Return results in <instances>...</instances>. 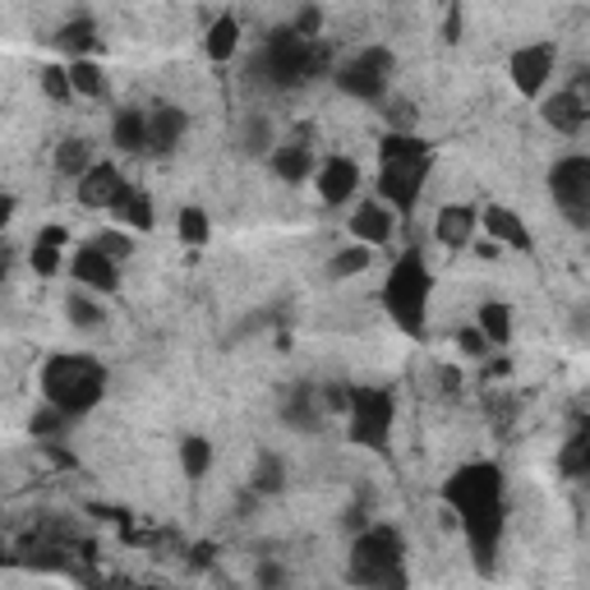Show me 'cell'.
<instances>
[{
    "label": "cell",
    "instance_id": "6da1fadb",
    "mask_svg": "<svg viewBox=\"0 0 590 590\" xmlns=\"http://www.w3.org/2000/svg\"><path fill=\"white\" fill-rule=\"evenodd\" d=\"M443 503L457 513L475 563L489 568L494 553H498V540H503V526H508L503 470L494 462H466L462 470H453V480L443 485Z\"/></svg>",
    "mask_w": 590,
    "mask_h": 590
},
{
    "label": "cell",
    "instance_id": "7a4b0ae2",
    "mask_svg": "<svg viewBox=\"0 0 590 590\" xmlns=\"http://www.w3.org/2000/svg\"><path fill=\"white\" fill-rule=\"evenodd\" d=\"M263 89L272 93H291V89H304V83H314L323 74H332V42L323 38H300L296 28H272L263 38L255 65H249Z\"/></svg>",
    "mask_w": 590,
    "mask_h": 590
},
{
    "label": "cell",
    "instance_id": "3957f363",
    "mask_svg": "<svg viewBox=\"0 0 590 590\" xmlns=\"http://www.w3.org/2000/svg\"><path fill=\"white\" fill-rule=\"evenodd\" d=\"M106 383H111L106 364L83 351H61L42 364V397L70 420L93 415V406H102L106 397Z\"/></svg>",
    "mask_w": 590,
    "mask_h": 590
},
{
    "label": "cell",
    "instance_id": "277c9868",
    "mask_svg": "<svg viewBox=\"0 0 590 590\" xmlns=\"http://www.w3.org/2000/svg\"><path fill=\"white\" fill-rule=\"evenodd\" d=\"M429 296H434V277L429 263L420 249H406V255L387 268V282H383V309L387 319L397 323L406 337H425L429 328Z\"/></svg>",
    "mask_w": 590,
    "mask_h": 590
},
{
    "label": "cell",
    "instance_id": "5b68a950",
    "mask_svg": "<svg viewBox=\"0 0 590 590\" xmlns=\"http://www.w3.org/2000/svg\"><path fill=\"white\" fill-rule=\"evenodd\" d=\"M346 577L355 586H392L402 590L406 586V545H402V530L397 526H383V521H364L351 540V568Z\"/></svg>",
    "mask_w": 590,
    "mask_h": 590
},
{
    "label": "cell",
    "instance_id": "8992f818",
    "mask_svg": "<svg viewBox=\"0 0 590 590\" xmlns=\"http://www.w3.org/2000/svg\"><path fill=\"white\" fill-rule=\"evenodd\" d=\"M392 420H397V397H392L387 387H351L346 434H351L355 447L387 453V443H392Z\"/></svg>",
    "mask_w": 590,
    "mask_h": 590
},
{
    "label": "cell",
    "instance_id": "52a82bcc",
    "mask_svg": "<svg viewBox=\"0 0 590 590\" xmlns=\"http://www.w3.org/2000/svg\"><path fill=\"white\" fill-rule=\"evenodd\" d=\"M392 70H397V61H392L387 46H364L355 51L351 61H342L332 70V83L342 89L346 97L364 102V106H379L387 97V83H392Z\"/></svg>",
    "mask_w": 590,
    "mask_h": 590
},
{
    "label": "cell",
    "instance_id": "ba28073f",
    "mask_svg": "<svg viewBox=\"0 0 590 590\" xmlns=\"http://www.w3.org/2000/svg\"><path fill=\"white\" fill-rule=\"evenodd\" d=\"M549 194L553 204L563 208V217L572 221L577 231L590 227V157L572 153V157H558L553 172H549Z\"/></svg>",
    "mask_w": 590,
    "mask_h": 590
},
{
    "label": "cell",
    "instance_id": "9c48e42d",
    "mask_svg": "<svg viewBox=\"0 0 590 590\" xmlns=\"http://www.w3.org/2000/svg\"><path fill=\"white\" fill-rule=\"evenodd\" d=\"M434 172V153H420V157H406V162H383L379 166V199L392 208V213H415L420 194H425V180Z\"/></svg>",
    "mask_w": 590,
    "mask_h": 590
},
{
    "label": "cell",
    "instance_id": "30bf717a",
    "mask_svg": "<svg viewBox=\"0 0 590 590\" xmlns=\"http://www.w3.org/2000/svg\"><path fill=\"white\" fill-rule=\"evenodd\" d=\"M553 70H558L553 42H526L508 55V79L521 97H545V89L553 83Z\"/></svg>",
    "mask_w": 590,
    "mask_h": 590
},
{
    "label": "cell",
    "instance_id": "8fae6325",
    "mask_svg": "<svg viewBox=\"0 0 590 590\" xmlns=\"http://www.w3.org/2000/svg\"><path fill=\"white\" fill-rule=\"evenodd\" d=\"M70 277L79 287H89V291H97V296H111L121 287V263L116 259H106L102 249L89 240V245H79L74 249V259H70Z\"/></svg>",
    "mask_w": 590,
    "mask_h": 590
},
{
    "label": "cell",
    "instance_id": "7c38bea8",
    "mask_svg": "<svg viewBox=\"0 0 590 590\" xmlns=\"http://www.w3.org/2000/svg\"><path fill=\"white\" fill-rule=\"evenodd\" d=\"M540 116H545V125L553 134L577 138L586 130V121H590V102H586V93L577 89V83H568V89H558L553 97L540 102Z\"/></svg>",
    "mask_w": 590,
    "mask_h": 590
},
{
    "label": "cell",
    "instance_id": "4fadbf2b",
    "mask_svg": "<svg viewBox=\"0 0 590 590\" xmlns=\"http://www.w3.org/2000/svg\"><path fill=\"white\" fill-rule=\"evenodd\" d=\"M282 425L296 429V434H319L328 425V411H323V397H319V387H309V383H296L287 397H282Z\"/></svg>",
    "mask_w": 590,
    "mask_h": 590
},
{
    "label": "cell",
    "instance_id": "5bb4252c",
    "mask_svg": "<svg viewBox=\"0 0 590 590\" xmlns=\"http://www.w3.org/2000/svg\"><path fill=\"white\" fill-rule=\"evenodd\" d=\"M314 189H319V199H323L328 208L355 199V189H360V166H355L351 157H328V162H319V166H314Z\"/></svg>",
    "mask_w": 590,
    "mask_h": 590
},
{
    "label": "cell",
    "instance_id": "9a60e30c",
    "mask_svg": "<svg viewBox=\"0 0 590 590\" xmlns=\"http://www.w3.org/2000/svg\"><path fill=\"white\" fill-rule=\"evenodd\" d=\"M185 111L180 106H172V102H162V106H153L148 111V144H144V153H153V157H172L176 153V144L185 138Z\"/></svg>",
    "mask_w": 590,
    "mask_h": 590
},
{
    "label": "cell",
    "instance_id": "2e32d148",
    "mask_svg": "<svg viewBox=\"0 0 590 590\" xmlns=\"http://www.w3.org/2000/svg\"><path fill=\"white\" fill-rule=\"evenodd\" d=\"M475 227H480V213L470 204H443L434 217V240L443 249H466L475 240Z\"/></svg>",
    "mask_w": 590,
    "mask_h": 590
},
{
    "label": "cell",
    "instance_id": "e0dca14e",
    "mask_svg": "<svg viewBox=\"0 0 590 590\" xmlns=\"http://www.w3.org/2000/svg\"><path fill=\"white\" fill-rule=\"evenodd\" d=\"M480 227L489 231V240H498V245L517 249V255H530V249H536V240H530V231H526L521 213L503 208V204H489V208H480Z\"/></svg>",
    "mask_w": 590,
    "mask_h": 590
},
{
    "label": "cell",
    "instance_id": "ac0fdd59",
    "mask_svg": "<svg viewBox=\"0 0 590 590\" xmlns=\"http://www.w3.org/2000/svg\"><path fill=\"white\" fill-rule=\"evenodd\" d=\"M351 236L360 245H370V249H383L392 236H397V213H392L387 204H360L351 213Z\"/></svg>",
    "mask_w": 590,
    "mask_h": 590
},
{
    "label": "cell",
    "instance_id": "d6986e66",
    "mask_svg": "<svg viewBox=\"0 0 590 590\" xmlns=\"http://www.w3.org/2000/svg\"><path fill=\"white\" fill-rule=\"evenodd\" d=\"M121 166H111V162H93L89 172H83L79 180H74V194H79V204L83 208H102L106 213V204H111V194L121 189Z\"/></svg>",
    "mask_w": 590,
    "mask_h": 590
},
{
    "label": "cell",
    "instance_id": "ffe728a7",
    "mask_svg": "<svg viewBox=\"0 0 590 590\" xmlns=\"http://www.w3.org/2000/svg\"><path fill=\"white\" fill-rule=\"evenodd\" d=\"M106 213H116L125 227H134V231H153V221H157V208H153V199L144 189H134V185H125L121 180V189L111 194V204H106Z\"/></svg>",
    "mask_w": 590,
    "mask_h": 590
},
{
    "label": "cell",
    "instance_id": "44dd1931",
    "mask_svg": "<svg viewBox=\"0 0 590 590\" xmlns=\"http://www.w3.org/2000/svg\"><path fill=\"white\" fill-rule=\"evenodd\" d=\"M268 162H272V176L282 180V185H304L309 176H314V153H309V144H282V148H272L268 153Z\"/></svg>",
    "mask_w": 590,
    "mask_h": 590
},
{
    "label": "cell",
    "instance_id": "7402d4cb",
    "mask_svg": "<svg viewBox=\"0 0 590 590\" xmlns=\"http://www.w3.org/2000/svg\"><path fill=\"white\" fill-rule=\"evenodd\" d=\"M65 245H70V231H65V227H42L38 240H33V255H28L33 272H38V277H55V272H61Z\"/></svg>",
    "mask_w": 590,
    "mask_h": 590
},
{
    "label": "cell",
    "instance_id": "603a6c76",
    "mask_svg": "<svg viewBox=\"0 0 590 590\" xmlns=\"http://www.w3.org/2000/svg\"><path fill=\"white\" fill-rule=\"evenodd\" d=\"M287 489V462L272 453V447H263V453L255 457V466H249V494L259 498H272Z\"/></svg>",
    "mask_w": 590,
    "mask_h": 590
},
{
    "label": "cell",
    "instance_id": "cb8c5ba5",
    "mask_svg": "<svg viewBox=\"0 0 590 590\" xmlns=\"http://www.w3.org/2000/svg\"><path fill=\"white\" fill-rule=\"evenodd\" d=\"M236 46H240V19H236V14H217V19L208 23V38H204L208 61L227 65L231 55H236Z\"/></svg>",
    "mask_w": 590,
    "mask_h": 590
},
{
    "label": "cell",
    "instance_id": "d4e9b609",
    "mask_svg": "<svg viewBox=\"0 0 590 590\" xmlns=\"http://www.w3.org/2000/svg\"><path fill=\"white\" fill-rule=\"evenodd\" d=\"M111 144H116L121 153H144L148 111H116V121H111Z\"/></svg>",
    "mask_w": 590,
    "mask_h": 590
},
{
    "label": "cell",
    "instance_id": "484cf974",
    "mask_svg": "<svg viewBox=\"0 0 590 590\" xmlns=\"http://www.w3.org/2000/svg\"><path fill=\"white\" fill-rule=\"evenodd\" d=\"M55 51H65L70 61L97 51V23H93L89 14H79V19H70V23H61V33H55Z\"/></svg>",
    "mask_w": 590,
    "mask_h": 590
},
{
    "label": "cell",
    "instance_id": "4316f807",
    "mask_svg": "<svg viewBox=\"0 0 590 590\" xmlns=\"http://www.w3.org/2000/svg\"><path fill=\"white\" fill-rule=\"evenodd\" d=\"M475 328L489 337V346H508L513 342V304L485 300L480 309H475Z\"/></svg>",
    "mask_w": 590,
    "mask_h": 590
},
{
    "label": "cell",
    "instance_id": "83f0119b",
    "mask_svg": "<svg viewBox=\"0 0 590 590\" xmlns=\"http://www.w3.org/2000/svg\"><path fill=\"white\" fill-rule=\"evenodd\" d=\"M89 166H93V144H89V138H61V144H55V172H61L65 180H79Z\"/></svg>",
    "mask_w": 590,
    "mask_h": 590
},
{
    "label": "cell",
    "instance_id": "f1b7e54d",
    "mask_svg": "<svg viewBox=\"0 0 590 590\" xmlns=\"http://www.w3.org/2000/svg\"><path fill=\"white\" fill-rule=\"evenodd\" d=\"M420 153H434V148H429V138H420L415 130H387L379 144V162H406Z\"/></svg>",
    "mask_w": 590,
    "mask_h": 590
},
{
    "label": "cell",
    "instance_id": "f546056e",
    "mask_svg": "<svg viewBox=\"0 0 590 590\" xmlns=\"http://www.w3.org/2000/svg\"><path fill=\"white\" fill-rule=\"evenodd\" d=\"M370 263H374V249L355 240V245H346V249H337V255H332V263H328V277H332V282H346V277L370 272Z\"/></svg>",
    "mask_w": 590,
    "mask_h": 590
},
{
    "label": "cell",
    "instance_id": "4dcf8cb0",
    "mask_svg": "<svg viewBox=\"0 0 590 590\" xmlns=\"http://www.w3.org/2000/svg\"><path fill=\"white\" fill-rule=\"evenodd\" d=\"M277 144H272V121L263 116V111H249L245 116V125H240V153L245 157H263V153H272Z\"/></svg>",
    "mask_w": 590,
    "mask_h": 590
},
{
    "label": "cell",
    "instance_id": "1f68e13d",
    "mask_svg": "<svg viewBox=\"0 0 590 590\" xmlns=\"http://www.w3.org/2000/svg\"><path fill=\"white\" fill-rule=\"evenodd\" d=\"M65 74H70V89H74V97H102V93H106L102 65H93L89 55H79V61H70V65H65Z\"/></svg>",
    "mask_w": 590,
    "mask_h": 590
},
{
    "label": "cell",
    "instance_id": "d6a6232c",
    "mask_svg": "<svg viewBox=\"0 0 590 590\" xmlns=\"http://www.w3.org/2000/svg\"><path fill=\"white\" fill-rule=\"evenodd\" d=\"M180 466H185L189 480H204L208 466H213V443H208V438H199V434L180 438Z\"/></svg>",
    "mask_w": 590,
    "mask_h": 590
},
{
    "label": "cell",
    "instance_id": "836d02e7",
    "mask_svg": "<svg viewBox=\"0 0 590 590\" xmlns=\"http://www.w3.org/2000/svg\"><path fill=\"white\" fill-rule=\"evenodd\" d=\"M176 236H180V245H194V249H199V245H208V236H213V227H208V213L204 208H180L176 213Z\"/></svg>",
    "mask_w": 590,
    "mask_h": 590
},
{
    "label": "cell",
    "instance_id": "e575fe53",
    "mask_svg": "<svg viewBox=\"0 0 590 590\" xmlns=\"http://www.w3.org/2000/svg\"><path fill=\"white\" fill-rule=\"evenodd\" d=\"M558 470L572 475V480H581V475L590 470V438H586V429H577V434L563 443V453H558Z\"/></svg>",
    "mask_w": 590,
    "mask_h": 590
},
{
    "label": "cell",
    "instance_id": "d590c367",
    "mask_svg": "<svg viewBox=\"0 0 590 590\" xmlns=\"http://www.w3.org/2000/svg\"><path fill=\"white\" fill-rule=\"evenodd\" d=\"M65 319L74 323V328H97L106 314H102V304L93 300V296H65Z\"/></svg>",
    "mask_w": 590,
    "mask_h": 590
},
{
    "label": "cell",
    "instance_id": "8d00e7d4",
    "mask_svg": "<svg viewBox=\"0 0 590 590\" xmlns=\"http://www.w3.org/2000/svg\"><path fill=\"white\" fill-rule=\"evenodd\" d=\"M65 425H70V415H65V411H55L51 402H46V406H38V415L28 420V429H33V438H38V443L55 438V434H61Z\"/></svg>",
    "mask_w": 590,
    "mask_h": 590
},
{
    "label": "cell",
    "instance_id": "74e56055",
    "mask_svg": "<svg viewBox=\"0 0 590 590\" xmlns=\"http://www.w3.org/2000/svg\"><path fill=\"white\" fill-rule=\"evenodd\" d=\"M42 93L51 97V102H74V89H70V74L61 70V65H42Z\"/></svg>",
    "mask_w": 590,
    "mask_h": 590
},
{
    "label": "cell",
    "instance_id": "f35d334b",
    "mask_svg": "<svg viewBox=\"0 0 590 590\" xmlns=\"http://www.w3.org/2000/svg\"><path fill=\"white\" fill-rule=\"evenodd\" d=\"M93 245L102 249V255H106V259H116V263L134 255V240H130L125 231H111V227H106V231H97V236H93Z\"/></svg>",
    "mask_w": 590,
    "mask_h": 590
},
{
    "label": "cell",
    "instance_id": "ab89813d",
    "mask_svg": "<svg viewBox=\"0 0 590 590\" xmlns=\"http://www.w3.org/2000/svg\"><path fill=\"white\" fill-rule=\"evenodd\" d=\"M457 346H462V355H470V360H489V337L475 328V323H466V328H457Z\"/></svg>",
    "mask_w": 590,
    "mask_h": 590
},
{
    "label": "cell",
    "instance_id": "60d3db41",
    "mask_svg": "<svg viewBox=\"0 0 590 590\" xmlns=\"http://www.w3.org/2000/svg\"><path fill=\"white\" fill-rule=\"evenodd\" d=\"M319 397H323V411L328 415H346V406H351V383H328Z\"/></svg>",
    "mask_w": 590,
    "mask_h": 590
},
{
    "label": "cell",
    "instance_id": "b9f144b4",
    "mask_svg": "<svg viewBox=\"0 0 590 590\" xmlns=\"http://www.w3.org/2000/svg\"><path fill=\"white\" fill-rule=\"evenodd\" d=\"M291 28L300 38H319V28H323V14H319V6H304L296 19H291Z\"/></svg>",
    "mask_w": 590,
    "mask_h": 590
},
{
    "label": "cell",
    "instance_id": "7bdbcfd3",
    "mask_svg": "<svg viewBox=\"0 0 590 590\" xmlns=\"http://www.w3.org/2000/svg\"><path fill=\"white\" fill-rule=\"evenodd\" d=\"M387 121H392V130H411L415 125V102H392Z\"/></svg>",
    "mask_w": 590,
    "mask_h": 590
},
{
    "label": "cell",
    "instance_id": "ee69618b",
    "mask_svg": "<svg viewBox=\"0 0 590 590\" xmlns=\"http://www.w3.org/2000/svg\"><path fill=\"white\" fill-rule=\"evenodd\" d=\"M443 42H462V6L447 10V23H443Z\"/></svg>",
    "mask_w": 590,
    "mask_h": 590
},
{
    "label": "cell",
    "instance_id": "f6af8a7d",
    "mask_svg": "<svg viewBox=\"0 0 590 590\" xmlns=\"http://www.w3.org/2000/svg\"><path fill=\"white\" fill-rule=\"evenodd\" d=\"M255 577H259V586H282V581H287V572L277 568V563H259V572H255Z\"/></svg>",
    "mask_w": 590,
    "mask_h": 590
},
{
    "label": "cell",
    "instance_id": "bcb514c9",
    "mask_svg": "<svg viewBox=\"0 0 590 590\" xmlns=\"http://www.w3.org/2000/svg\"><path fill=\"white\" fill-rule=\"evenodd\" d=\"M10 268H14V245H10V240H0V282L10 277Z\"/></svg>",
    "mask_w": 590,
    "mask_h": 590
},
{
    "label": "cell",
    "instance_id": "7dc6e473",
    "mask_svg": "<svg viewBox=\"0 0 590 590\" xmlns=\"http://www.w3.org/2000/svg\"><path fill=\"white\" fill-rule=\"evenodd\" d=\"M438 387H443V392H457V387H462V374L443 364V370H438Z\"/></svg>",
    "mask_w": 590,
    "mask_h": 590
},
{
    "label": "cell",
    "instance_id": "c3c4849f",
    "mask_svg": "<svg viewBox=\"0 0 590 590\" xmlns=\"http://www.w3.org/2000/svg\"><path fill=\"white\" fill-rule=\"evenodd\" d=\"M14 208H19V204H14V194H0V231H6V227H10V217H14Z\"/></svg>",
    "mask_w": 590,
    "mask_h": 590
},
{
    "label": "cell",
    "instance_id": "681fc988",
    "mask_svg": "<svg viewBox=\"0 0 590 590\" xmlns=\"http://www.w3.org/2000/svg\"><path fill=\"white\" fill-rule=\"evenodd\" d=\"M480 259H489V263L498 259V240H485V245H480Z\"/></svg>",
    "mask_w": 590,
    "mask_h": 590
}]
</instances>
